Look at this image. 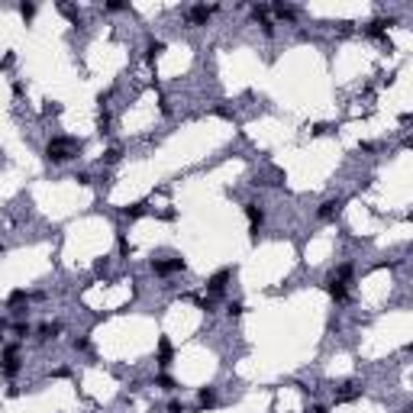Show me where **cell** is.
<instances>
[{
    "mask_svg": "<svg viewBox=\"0 0 413 413\" xmlns=\"http://www.w3.org/2000/svg\"><path fill=\"white\" fill-rule=\"evenodd\" d=\"M78 152H81V142L71 139V136H55L49 146H45V158H49L52 165L68 162V158H74Z\"/></svg>",
    "mask_w": 413,
    "mask_h": 413,
    "instance_id": "cell-1",
    "label": "cell"
},
{
    "mask_svg": "<svg viewBox=\"0 0 413 413\" xmlns=\"http://www.w3.org/2000/svg\"><path fill=\"white\" fill-rule=\"evenodd\" d=\"M19 346H6L3 349V365H0V371H3L6 378H16L19 375Z\"/></svg>",
    "mask_w": 413,
    "mask_h": 413,
    "instance_id": "cell-2",
    "label": "cell"
},
{
    "mask_svg": "<svg viewBox=\"0 0 413 413\" xmlns=\"http://www.w3.org/2000/svg\"><path fill=\"white\" fill-rule=\"evenodd\" d=\"M152 271L162 274V278H168V274H175V271H184V258H152Z\"/></svg>",
    "mask_w": 413,
    "mask_h": 413,
    "instance_id": "cell-3",
    "label": "cell"
},
{
    "mask_svg": "<svg viewBox=\"0 0 413 413\" xmlns=\"http://www.w3.org/2000/svg\"><path fill=\"white\" fill-rule=\"evenodd\" d=\"M213 13H216V6H206V3H197V6H191V10H188V23H191V26H204L206 19L213 16Z\"/></svg>",
    "mask_w": 413,
    "mask_h": 413,
    "instance_id": "cell-4",
    "label": "cell"
},
{
    "mask_svg": "<svg viewBox=\"0 0 413 413\" xmlns=\"http://www.w3.org/2000/svg\"><path fill=\"white\" fill-rule=\"evenodd\" d=\"M229 278H232V268H219V271L213 274L210 281H206V291H210V294H216V297H219V294L226 291V281H229Z\"/></svg>",
    "mask_w": 413,
    "mask_h": 413,
    "instance_id": "cell-5",
    "label": "cell"
},
{
    "mask_svg": "<svg viewBox=\"0 0 413 413\" xmlns=\"http://www.w3.org/2000/svg\"><path fill=\"white\" fill-rule=\"evenodd\" d=\"M326 291H329V297H333L336 304H346V300H349L346 284H342V281H336V278H326Z\"/></svg>",
    "mask_w": 413,
    "mask_h": 413,
    "instance_id": "cell-6",
    "label": "cell"
},
{
    "mask_svg": "<svg viewBox=\"0 0 413 413\" xmlns=\"http://www.w3.org/2000/svg\"><path fill=\"white\" fill-rule=\"evenodd\" d=\"M245 216H249L252 232H258V229H261V223H265V210H261L258 204H245Z\"/></svg>",
    "mask_w": 413,
    "mask_h": 413,
    "instance_id": "cell-7",
    "label": "cell"
},
{
    "mask_svg": "<svg viewBox=\"0 0 413 413\" xmlns=\"http://www.w3.org/2000/svg\"><path fill=\"white\" fill-rule=\"evenodd\" d=\"M339 210H342L339 197H336V201H323L320 210H316V216H320V219H333V216H339Z\"/></svg>",
    "mask_w": 413,
    "mask_h": 413,
    "instance_id": "cell-8",
    "label": "cell"
},
{
    "mask_svg": "<svg viewBox=\"0 0 413 413\" xmlns=\"http://www.w3.org/2000/svg\"><path fill=\"white\" fill-rule=\"evenodd\" d=\"M252 16L261 23V29H265V36H274V26H271V19H268V6L265 3H258V6H252Z\"/></svg>",
    "mask_w": 413,
    "mask_h": 413,
    "instance_id": "cell-9",
    "label": "cell"
},
{
    "mask_svg": "<svg viewBox=\"0 0 413 413\" xmlns=\"http://www.w3.org/2000/svg\"><path fill=\"white\" fill-rule=\"evenodd\" d=\"M271 10H274V16L284 19V23H297V10H294L291 3H274Z\"/></svg>",
    "mask_w": 413,
    "mask_h": 413,
    "instance_id": "cell-10",
    "label": "cell"
},
{
    "mask_svg": "<svg viewBox=\"0 0 413 413\" xmlns=\"http://www.w3.org/2000/svg\"><path fill=\"white\" fill-rule=\"evenodd\" d=\"M171 359H175V349H171V342H168V339H158V365H162V368H168Z\"/></svg>",
    "mask_w": 413,
    "mask_h": 413,
    "instance_id": "cell-11",
    "label": "cell"
},
{
    "mask_svg": "<svg viewBox=\"0 0 413 413\" xmlns=\"http://www.w3.org/2000/svg\"><path fill=\"white\" fill-rule=\"evenodd\" d=\"M36 333H39V336H36L39 342H49V339H55V336L61 333V326H58V323H42V326H39Z\"/></svg>",
    "mask_w": 413,
    "mask_h": 413,
    "instance_id": "cell-12",
    "label": "cell"
},
{
    "mask_svg": "<svg viewBox=\"0 0 413 413\" xmlns=\"http://www.w3.org/2000/svg\"><path fill=\"white\" fill-rule=\"evenodd\" d=\"M388 26H391V19H371V23L365 26V36H375V39H381Z\"/></svg>",
    "mask_w": 413,
    "mask_h": 413,
    "instance_id": "cell-13",
    "label": "cell"
},
{
    "mask_svg": "<svg viewBox=\"0 0 413 413\" xmlns=\"http://www.w3.org/2000/svg\"><path fill=\"white\" fill-rule=\"evenodd\" d=\"M197 401H201V407H216V388H201Z\"/></svg>",
    "mask_w": 413,
    "mask_h": 413,
    "instance_id": "cell-14",
    "label": "cell"
},
{
    "mask_svg": "<svg viewBox=\"0 0 413 413\" xmlns=\"http://www.w3.org/2000/svg\"><path fill=\"white\" fill-rule=\"evenodd\" d=\"M155 388H162V391H168V394H171V391H178V381L171 375H155Z\"/></svg>",
    "mask_w": 413,
    "mask_h": 413,
    "instance_id": "cell-15",
    "label": "cell"
},
{
    "mask_svg": "<svg viewBox=\"0 0 413 413\" xmlns=\"http://www.w3.org/2000/svg\"><path fill=\"white\" fill-rule=\"evenodd\" d=\"M329 278H336V281H342V284H346V281L352 278V265H349V261H342L339 268H333V274H329Z\"/></svg>",
    "mask_w": 413,
    "mask_h": 413,
    "instance_id": "cell-16",
    "label": "cell"
},
{
    "mask_svg": "<svg viewBox=\"0 0 413 413\" xmlns=\"http://www.w3.org/2000/svg\"><path fill=\"white\" fill-rule=\"evenodd\" d=\"M162 52H165V42H162V39H152V42H149V49H146V61H155Z\"/></svg>",
    "mask_w": 413,
    "mask_h": 413,
    "instance_id": "cell-17",
    "label": "cell"
},
{
    "mask_svg": "<svg viewBox=\"0 0 413 413\" xmlns=\"http://www.w3.org/2000/svg\"><path fill=\"white\" fill-rule=\"evenodd\" d=\"M359 394H362V388H355V384H346V388L336 394V401H355Z\"/></svg>",
    "mask_w": 413,
    "mask_h": 413,
    "instance_id": "cell-18",
    "label": "cell"
},
{
    "mask_svg": "<svg viewBox=\"0 0 413 413\" xmlns=\"http://www.w3.org/2000/svg\"><path fill=\"white\" fill-rule=\"evenodd\" d=\"M142 213H146V206H142V204H133V206H123V216H126V219H136V216H142Z\"/></svg>",
    "mask_w": 413,
    "mask_h": 413,
    "instance_id": "cell-19",
    "label": "cell"
},
{
    "mask_svg": "<svg viewBox=\"0 0 413 413\" xmlns=\"http://www.w3.org/2000/svg\"><path fill=\"white\" fill-rule=\"evenodd\" d=\"M120 158H123V149L120 146H113V149H107V152H103V162H107V165L120 162Z\"/></svg>",
    "mask_w": 413,
    "mask_h": 413,
    "instance_id": "cell-20",
    "label": "cell"
},
{
    "mask_svg": "<svg viewBox=\"0 0 413 413\" xmlns=\"http://www.w3.org/2000/svg\"><path fill=\"white\" fill-rule=\"evenodd\" d=\"M26 300H29V294H26V291H13L6 304H10V307H19V304H26Z\"/></svg>",
    "mask_w": 413,
    "mask_h": 413,
    "instance_id": "cell-21",
    "label": "cell"
},
{
    "mask_svg": "<svg viewBox=\"0 0 413 413\" xmlns=\"http://www.w3.org/2000/svg\"><path fill=\"white\" fill-rule=\"evenodd\" d=\"M19 13H23V19H32L36 16V3H19Z\"/></svg>",
    "mask_w": 413,
    "mask_h": 413,
    "instance_id": "cell-22",
    "label": "cell"
},
{
    "mask_svg": "<svg viewBox=\"0 0 413 413\" xmlns=\"http://www.w3.org/2000/svg\"><path fill=\"white\" fill-rule=\"evenodd\" d=\"M226 313H229V316H239V313H242V300H229V304H226Z\"/></svg>",
    "mask_w": 413,
    "mask_h": 413,
    "instance_id": "cell-23",
    "label": "cell"
},
{
    "mask_svg": "<svg viewBox=\"0 0 413 413\" xmlns=\"http://www.w3.org/2000/svg\"><path fill=\"white\" fill-rule=\"evenodd\" d=\"M110 123H113V120H110V113H107V110H103V113H100V120H97L100 133H110Z\"/></svg>",
    "mask_w": 413,
    "mask_h": 413,
    "instance_id": "cell-24",
    "label": "cell"
},
{
    "mask_svg": "<svg viewBox=\"0 0 413 413\" xmlns=\"http://www.w3.org/2000/svg\"><path fill=\"white\" fill-rule=\"evenodd\" d=\"M74 181H78L81 188H87V184H91V175H87V171H74Z\"/></svg>",
    "mask_w": 413,
    "mask_h": 413,
    "instance_id": "cell-25",
    "label": "cell"
},
{
    "mask_svg": "<svg viewBox=\"0 0 413 413\" xmlns=\"http://www.w3.org/2000/svg\"><path fill=\"white\" fill-rule=\"evenodd\" d=\"M103 10H107V13H120V10H126V3H120V0H110Z\"/></svg>",
    "mask_w": 413,
    "mask_h": 413,
    "instance_id": "cell-26",
    "label": "cell"
},
{
    "mask_svg": "<svg viewBox=\"0 0 413 413\" xmlns=\"http://www.w3.org/2000/svg\"><path fill=\"white\" fill-rule=\"evenodd\" d=\"M13 329H16V336H19V339H26V336H29V323H23V320H19Z\"/></svg>",
    "mask_w": 413,
    "mask_h": 413,
    "instance_id": "cell-27",
    "label": "cell"
},
{
    "mask_svg": "<svg viewBox=\"0 0 413 413\" xmlns=\"http://www.w3.org/2000/svg\"><path fill=\"white\" fill-rule=\"evenodd\" d=\"M71 346H74V352H87V339H74Z\"/></svg>",
    "mask_w": 413,
    "mask_h": 413,
    "instance_id": "cell-28",
    "label": "cell"
},
{
    "mask_svg": "<svg viewBox=\"0 0 413 413\" xmlns=\"http://www.w3.org/2000/svg\"><path fill=\"white\" fill-rule=\"evenodd\" d=\"M3 333H6V323L0 320V342H3Z\"/></svg>",
    "mask_w": 413,
    "mask_h": 413,
    "instance_id": "cell-29",
    "label": "cell"
},
{
    "mask_svg": "<svg viewBox=\"0 0 413 413\" xmlns=\"http://www.w3.org/2000/svg\"><path fill=\"white\" fill-rule=\"evenodd\" d=\"M310 413H329V410H326V407H313Z\"/></svg>",
    "mask_w": 413,
    "mask_h": 413,
    "instance_id": "cell-30",
    "label": "cell"
},
{
    "mask_svg": "<svg viewBox=\"0 0 413 413\" xmlns=\"http://www.w3.org/2000/svg\"><path fill=\"white\" fill-rule=\"evenodd\" d=\"M0 255H3V245H0Z\"/></svg>",
    "mask_w": 413,
    "mask_h": 413,
    "instance_id": "cell-31",
    "label": "cell"
}]
</instances>
